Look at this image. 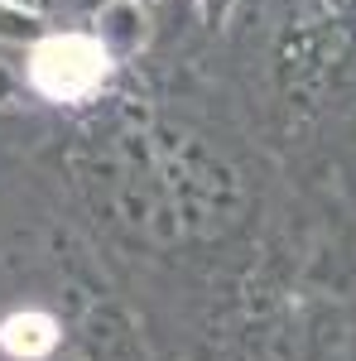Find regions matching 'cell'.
I'll list each match as a JSON object with an SVG mask.
<instances>
[{
    "label": "cell",
    "mask_w": 356,
    "mask_h": 361,
    "mask_svg": "<svg viewBox=\"0 0 356 361\" xmlns=\"http://www.w3.org/2000/svg\"><path fill=\"white\" fill-rule=\"evenodd\" d=\"M111 58L106 44L92 34H54L44 44H34L29 54V82L54 102H82L106 82Z\"/></svg>",
    "instance_id": "obj_1"
},
{
    "label": "cell",
    "mask_w": 356,
    "mask_h": 361,
    "mask_svg": "<svg viewBox=\"0 0 356 361\" xmlns=\"http://www.w3.org/2000/svg\"><path fill=\"white\" fill-rule=\"evenodd\" d=\"M0 347L20 361H39L58 347V323L49 313H15L0 323Z\"/></svg>",
    "instance_id": "obj_2"
},
{
    "label": "cell",
    "mask_w": 356,
    "mask_h": 361,
    "mask_svg": "<svg viewBox=\"0 0 356 361\" xmlns=\"http://www.w3.org/2000/svg\"><path fill=\"white\" fill-rule=\"evenodd\" d=\"M10 92H15V82H10V78H5V73H0V102H5V97H10Z\"/></svg>",
    "instance_id": "obj_3"
}]
</instances>
